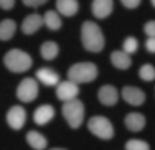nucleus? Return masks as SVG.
<instances>
[{"mask_svg":"<svg viewBox=\"0 0 155 150\" xmlns=\"http://www.w3.org/2000/svg\"><path fill=\"white\" fill-rule=\"evenodd\" d=\"M81 43H83L84 50L91 51V53H99L104 50L106 40L97 23L89 20L84 21L81 27Z\"/></svg>","mask_w":155,"mask_h":150,"instance_id":"f257e3e1","label":"nucleus"},{"mask_svg":"<svg viewBox=\"0 0 155 150\" xmlns=\"http://www.w3.org/2000/svg\"><path fill=\"white\" fill-rule=\"evenodd\" d=\"M3 64L12 73H25L31 68L33 60L28 53H25V51L18 48H13L3 56Z\"/></svg>","mask_w":155,"mask_h":150,"instance_id":"f03ea898","label":"nucleus"},{"mask_svg":"<svg viewBox=\"0 0 155 150\" xmlns=\"http://www.w3.org/2000/svg\"><path fill=\"white\" fill-rule=\"evenodd\" d=\"M97 66L89 61H83V63H76L68 69V79L76 84L83 83H93L97 78Z\"/></svg>","mask_w":155,"mask_h":150,"instance_id":"7ed1b4c3","label":"nucleus"},{"mask_svg":"<svg viewBox=\"0 0 155 150\" xmlns=\"http://www.w3.org/2000/svg\"><path fill=\"white\" fill-rule=\"evenodd\" d=\"M63 117L71 129L81 127V124L84 120V104L79 99L66 101L63 104Z\"/></svg>","mask_w":155,"mask_h":150,"instance_id":"20e7f679","label":"nucleus"},{"mask_svg":"<svg viewBox=\"0 0 155 150\" xmlns=\"http://www.w3.org/2000/svg\"><path fill=\"white\" fill-rule=\"evenodd\" d=\"M87 129L89 132L96 137L102 139V140H110L114 137V127L110 120L104 116H94L87 122Z\"/></svg>","mask_w":155,"mask_h":150,"instance_id":"39448f33","label":"nucleus"},{"mask_svg":"<svg viewBox=\"0 0 155 150\" xmlns=\"http://www.w3.org/2000/svg\"><path fill=\"white\" fill-rule=\"evenodd\" d=\"M36 96H38V84H36V79H33V78L21 79V83L18 84V87H17L18 101L31 102V101L36 99Z\"/></svg>","mask_w":155,"mask_h":150,"instance_id":"423d86ee","label":"nucleus"},{"mask_svg":"<svg viewBox=\"0 0 155 150\" xmlns=\"http://www.w3.org/2000/svg\"><path fill=\"white\" fill-rule=\"evenodd\" d=\"M27 122V111L21 106H12L7 112V124L13 130H20Z\"/></svg>","mask_w":155,"mask_h":150,"instance_id":"0eeeda50","label":"nucleus"},{"mask_svg":"<svg viewBox=\"0 0 155 150\" xmlns=\"http://www.w3.org/2000/svg\"><path fill=\"white\" fill-rule=\"evenodd\" d=\"M79 94V84L73 83V81H63L56 86V97L63 102L66 101H73L78 97Z\"/></svg>","mask_w":155,"mask_h":150,"instance_id":"6e6552de","label":"nucleus"},{"mask_svg":"<svg viewBox=\"0 0 155 150\" xmlns=\"http://www.w3.org/2000/svg\"><path fill=\"white\" fill-rule=\"evenodd\" d=\"M122 99L130 106H142L145 102V93L142 89L135 86H125L122 87V93H120Z\"/></svg>","mask_w":155,"mask_h":150,"instance_id":"1a4fd4ad","label":"nucleus"},{"mask_svg":"<svg viewBox=\"0 0 155 150\" xmlns=\"http://www.w3.org/2000/svg\"><path fill=\"white\" fill-rule=\"evenodd\" d=\"M97 99L102 106L110 107V106H114L117 102L119 94H117V89L112 86V84H104V86H101L99 91H97Z\"/></svg>","mask_w":155,"mask_h":150,"instance_id":"9d476101","label":"nucleus"},{"mask_svg":"<svg viewBox=\"0 0 155 150\" xmlns=\"http://www.w3.org/2000/svg\"><path fill=\"white\" fill-rule=\"evenodd\" d=\"M43 25H45L43 23V17L38 15V13H31V15L23 18V21H21V31H23L25 35H33L35 31H38Z\"/></svg>","mask_w":155,"mask_h":150,"instance_id":"9b49d317","label":"nucleus"},{"mask_svg":"<svg viewBox=\"0 0 155 150\" xmlns=\"http://www.w3.org/2000/svg\"><path fill=\"white\" fill-rule=\"evenodd\" d=\"M91 10L96 18H106L114 10V0H93Z\"/></svg>","mask_w":155,"mask_h":150,"instance_id":"f8f14e48","label":"nucleus"},{"mask_svg":"<svg viewBox=\"0 0 155 150\" xmlns=\"http://www.w3.org/2000/svg\"><path fill=\"white\" fill-rule=\"evenodd\" d=\"M53 117H54V109L53 106H48V104L36 107L35 112H33V120L38 126H45L50 120H53Z\"/></svg>","mask_w":155,"mask_h":150,"instance_id":"ddd939ff","label":"nucleus"},{"mask_svg":"<svg viewBox=\"0 0 155 150\" xmlns=\"http://www.w3.org/2000/svg\"><path fill=\"white\" fill-rule=\"evenodd\" d=\"M36 79L40 83H43L45 86H58L60 84V76L56 71H53L51 68H40L36 71Z\"/></svg>","mask_w":155,"mask_h":150,"instance_id":"4468645a","label":"nucleus"},{"mask_svg":"<svg viewBox=\"0 0 155 150\" xmlns=\"http://www.w3.org/2000/svg\"><path fill=\"white\" fill-rule=\"evenodd\" d=\"M125 127L132 132H140V130L145 127V116L143 114H139V112H130V114L125 116Z\"/></svg>","mask_w":155,"mask_h":150,"instance_id":"2eb2a0df","label":"nucleus"},{"mask_svg":"<svg viewBox=\"0 0 155 150\" xmlns=\"http://www.w3.org/2000/svg\"><path fill=\"white\" fill-rule=\"evenodd\" d=\"M110 63H112V66L117 68V69H129L132 66L130 54L125 53L122 50L112 51V54H110Z\"/></svg>","mask_w":155,"mask_h":150,"instance_id":"dca6fc26","label":"nucleus"},{"mask_svg":"<svg viewBox=\"0 0 155 150\" xmlns=\"http://www.w3.org/2000/svg\"><path fill=\"white\" fill-rule=\"evenodd\" d=\"M56 10L64 17H73L79 10L78 0H56Z\"/></svg>","mask_w":155,"mask_h":150,"instance_id":"f3484780","label":"nucleus"},{"mask_svg":"<svg viewBox=\"0 0 155 150\" xmlns=\"http://www.w3.org/2000/svg\"><path fill=\"white\" fill-rule=\"evenodd\" d=\"M17 31V23L12 18H5V20L0 21V40L2 41H8L13 38Z\"/></svg>","mask_w":155,"mask_h":150,"instance_id":"a211bd4d","label":"nucleus"},{"mask_svg":"<svg viewBox=\"0 0 155 150\" xmlns=\"http://www.w3.org/2000/svg\"><path fill=\"white\" fill-rule=\"evenodd\" d=\"M27 142H28V145L35 150H45L46 145H48L46 137L41 135L40 132H36V130H30V132L27 134Z\"/></svg>","mask_w":155,"mask_h":150,"instance_id":"6ab92c4d","label":"nucleus"},{"mask_svg":"<svg viewBox=\"0 0 155 150\" xmlns=\"http://www.w3.org/2000/svg\"><path fill=\"white\" fill-rule=\"evenodd\" d=\"M40 53H41L43 60L51 61V60H54V58L58 56V53H60V46H58L54 41H45L41 45V48H40Z\"/></svg>","mask_w":155,"mask_h":150,"instance_id":"aec40b11","label":"nucleus"},{"mask_svg":"<svg viewBox=\"0 0 155 150\" xmlns=\"http://www.w3.org/2000/svg\"><path fill=\"white\" fill-rule=\"evenodd\" d=\"M43 23L46 25L50 30H60L61 28V17L60 13L56 12V10H48L45 13V17H43Z\"/></svg>","mask_w":155,"mask_h":150,"instance_id":"412c9836","label":"nucleus"},{"mask_svg":"<svg viewBox=\"0 0 155 150\" xmlns=\"http://www.w3.org/2000/svg\"><path fill=\"white\" fill-rule=\"evenodd\" d=\"M139 76H140L142 81H147V83L153 81L155 79V68L152 64H143V66L139 69Z\"/></svg>","mask_w":155,"mask_h":150,"instance_id":"4be33fe9","label":"nucleus"},{"mask_svg":"<svg viewBox=\"0 0 155 150\" xmlns=\"http://www.w3.org/2000/svg\"><path fill=\"white\" fill-rule=\"evenodd\" d=\"M125 150H150V145L145 140L140 139H132L125 142Z\"/></svg>","mask_w":155,"mask_h":150,"instance_id":"5701e85b","label":"nucleus"},{"mask_svg":"<svg viewBox=\"0 0 155 150\" xmlns=\"http://www.w3.org/2000/svg\"><path fill=\"white\" fill-rule=\"evenodd\" d=\"M139 48V41L134 38V36H127V38L124 40V46H122V51H125V53L132 54L135 53Z\"/></svg>","mask_w":155,"mask_h":150,"instance_id":"b1692460","label":"nucleus"},{"mask_svg":"<svg viewBox=\"0 0 155 150\" xmlns=\"http://www.w3.org/2000/svg\"><path fill=\"white\" fill-rule=\"evenodd\" d=\"M143 31L149 38H155V20H150L143 25Z\"/></svg>","mask_w":155,"mask_h":150,"instance_id":"393cba45","label":"nucleus"},{"mask_svg":"<svg viewBox=\"0 0 155 150\" xmlns=\"http://www.w3.org/2000/svg\"><path fill=\"white\" fill-rule=\"evenodd\" d=\"M120 2H122V5L125 8H137L142 0H120Z\"/></svg>","mask_w":155,"mask_h":150,"instance_id":"a878e982","label":"nucleus"},{"mask_svg":"<svg viewBox=\"0 0 155 150\" xmlns=\"http://www.w3.org/2000/svg\"><path fill=\"white\" fill-rule=\"evenodd\" d=\"M21 2L27 7H40V5H43V3H46L48 0H21Z\"/></svg>","mask_w":155,"mask_h":150,"instance_id":"bb28decb","label":"nucleus"},{"mask_svg":"<svg viewBox=\"0 0 155 150\" xmlns=\"http://www.w3.org/2000/svg\"><path fill=\"white\" fill-rule=\"evenodd\" d=\"M15 5V0H0V8L2 10H10Z\"/></svg>","mask_w":155,"mask_h":150,"instance_id":"cd10ccee","label":"nucleus"},{"mask_svg":"<svg viewBox=\"0 0 155 150\" xmlns=\"http://www.w3.org/2000/svg\"><path fill=\"white\" fill-rule=\"evenodd\" d=\"M145 48H147V51H149V53H155V38H147Z\"/></svg>","mask_w":155,"mask_h":150,"instance_id":"c85d7f7f","label":"nucleus"},{"mask_svg":"<svg viewBox=\"0 0 155 150\" xmlns=\"http://www.w3.org/2000/svg\"><path fill=\"white\" fill-rule=\"evenodd\" d=\"M51 150H66V148H58V147H56V148H51Z\"/></svg>","mask_w":155,"mask_h":150,"instance_id":"c756f323","label":"nucleus"},{"mask_svg":"<svg viewBox=\"0 0 155 150\" xmlns=\"http://www.w3.org/2000/svg\"><path fill=\"white\" fill-rule=\"evenodd\" d=\"M152 5H153V7H155V0H152Z\"/></svg>","mask_w":155,"mask_h":150,"instance_id":"7c9ffc66","label":"nucleus"}]
</instances>
